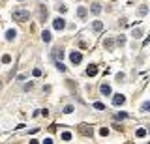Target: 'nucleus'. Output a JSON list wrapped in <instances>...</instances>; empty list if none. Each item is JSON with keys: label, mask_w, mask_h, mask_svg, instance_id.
<instances>
[{"label": "nucleus", "mask_w": 150, "mask_h": 144, "mask_svg": "<svg viewBox=\"0 0 150 144\" xmlns=\"http://www.w3.org/2000/svg\"><path fill=\"white\" fill-rule=\"evenodd\" d=\"M69 60H71L73 64H81V60H83V54L79 53V51H73V53L69 54Z\"/></svg>", "instance_id": "7ed1b4c3"}, {"label": "nucleus", "mask_w": 150, "mask_h": 144, "mask_svg": "<svg viewBox=\"0 0 150 144\" xmlns=\"http://www.w3.org/2000/svg\"><path fill=\"white\" fill-rule=\"evenodd\" d=\"M94 108H98V110H103L105 105H103V103H94Z\"/></svg>", "instance_id": "aec40b11"}, {"label": "nucleus", "mask_w": 150, "mask_h": 144, "mask_svg": "<svg viewBox=\"0 0 150 144\" xmlns=\"http://www.w3.org/2000/svg\"><path fill=\"white\" fill-rule=\"evenodd\" d=\"M92 13H94V15H100L101 13V4L94 2V4H92Z\"/></svg>", "instance_id": "423d86ee"}, {"label": "nucleus", "mask_w": 150, "mask_h": 144, "mask_svg": "<svg viewBox=\"0 0 150 144\" xmlns=\"http://www.w3.org/2000/svg\"><path fill=\"white\" fill-rule=\"evenodd\" d=\"M77 15H79L81 19H85V17H87V8H79V9H77Z\"/></svg>", "instance_id": "ddd939ff"}, {"label": "nucleus", "mask_w": 150, "mask_h": 144, "mask_svg": "<svg viewBox=\"0 0 150 144\" xmlns=\"http://www.w3.org/2000/svg\"><path fill=\"white\" fill-rule=\"evenodd\" d=\"M28 19H30V11H26V9H15V11H13V21L26 23Z\"/></svg>", "instance_id": "f257e3e1"}, {"label": "nucleus", "mask_w": 150, "mask_h": 144, "mask_svg": "<svg viewBox=\"0 0 150 144\" xmlns=\"http://www.w3.org/2000/svg\"><path fill=\"white\" fill-rule=\"evenodd\" d=\"M79 133L85 137H92L94 135V129H92V126H87V124H81L79 126Z\"/></svg>", "instance_id": "f03ea898"}, {"label": "nucleus", "mask_w": 150, "mask_h": 144, "mask_svg": "<svg viewBox=\"0 0 150 144\" xmlns=\"http://www.w3.org/2000/svg\"><path fill=\"white\" fill-rule=\"evenodd\" d=\"M100 135L101 137H107V135H109V129H107V127H103V129L100 131Z\"/></svg>", "instance_id": "412c9836"}, {"label": "nucleus", "mask_w": 150, "mask_h": 144, "mask_svg": "<svg viewBox=\"0 0 150 144\" xmlns=\"http://www.w3.org/2000/svg\"><path fill=\"white\" fill-rule=\"evenodd\" d=\"M53 26H55L56 30H64V26H66V21H64L62 17H56L55 21H53Z\"/></svg>", "instance_id": "20e7f679"}, {"label": "nucleus", "mask_w": 150, "mask_h": 144, "mask_svg": "<svg viewBox=\"0 0 150 144\" xmlns=\"http://www.w3.org/2000/svg\"><path fill=\"white\" fill-rule=\"evenodd\" d=\"M103 45L107 47V49H113V39H105V41H103Z\"/></svg>", "instance_id": "a211bd4d"}, {"label": "nucleus", "mask_w": 150, "mask_h": 144, "mask_svg": "<svg viewBox=\"0 0 150 144\" xmlns=\"http://www.w3.org/2000/svg\"><path fill=\"white\" fill-rule=\"evenodd\" d=\"M15 36H17V32H15V30H8V32H6V37H8V41H13Z\"/></svg>", "instance_id": "1a4fd4ad"}, {"label": "nucleus", "mask_w": 150, "mask_h": 144, "mask_svg": "<svg viewBox=\"0 0 150 144\" xmlns=\"http://www.w3.org/2000/svg\"><path fill=\"white\" fill-rule=\"evenodd\" d=\"M96 73H98V68H96V66H90V68L87 69V75H88V77H94Z\"/></svg>", "instance_id": "f8f14e48"}, {"label": "nucleus", "mask_w": 150, "mask_h": 144, "mask_svg": "<svg viewBox=\"0 0 150 144\" xmlns=\"http://www.w3.org/2000/svg\"><path fill=\"white\" fill-rule=\"evenodd\" d=\"M64 112H66V114H69V112H73V107H71V105H68V107L64 108Z\"/></svg>", "instance_id": "b1692460"}, {"label": "nucleus", "mask_w": 150, "mask_h": 144, "mask_svg": "<svg viewBox=\"0 0 150 144\" xmlns=\"http://www.w3.org/2000/svg\"><path fill=\"white\" fill-rule=\"evenodd\" d=\"M62 140H66V142H68V140H71V133H68V131H66V133H62Z\"/></svg>", "instance_id": "dca6fc26"}, {"label": "nucleus", "mask_w": 150, "mask_h": 144, "mask_svg": "<svg viewBox=\"0 0 150 144\" xmlns=\"http://www.w3.org/2000/svg\"><path fill=\"white\" fill-rule=\"evenodd\" d=\"M62 56H64V51L60 49V47H56V49H55V58L56 60H62Z\"/></svg>", "instance_id": "9b49d317"}, {"label": "nucleus", "mask_w": 150, "mask_h": 144, "mask_svg": "<svg viewBox=\"0 0 150 144\" xmlns=\"http://www.w3.org/2000/svg\"><path fill=\"white\" fill-rule=\"evenodd\" d=\"M146 11H148V8H146V6H143V8L139 9V15H146Z\"/></svg>", "instance_id": "5701e85b"}, {"label": "nucleus", "mask_w": 150, "mask_h": 144, "mask_svg": "<svg viewBox=\"0 0 150 144\" xmlns=\"http://www.w3.org/2000/svg\"><path fill=\"white\" fill-rule=\"evenodd\" d=\"M40 17H41V19H45V17H47V9L43 8V6H40Z\"/></svg>", "instance_id": "2eb2a0df"}, {"label": "nucleus", "mask_w": 150, "mask_h": 144, "mask_svg": "<svg viewBox=\"0 0 150 144\" xmlns=\"http://www.w3.org/2000/svg\"><path fill=\"white\" fill-rule=\"evenodd\" d=\"M92 28H94L96 32H101L103 30V23H101V21H94V23H92Z\"/></svg>", "instance_id": "0eeeda50"}, {"label": "nucleus", "mask_w": 150, "mask_h": 144, "mask_svg": "<svg viewBox=\"0 0 150 144\" xmlns=\"http://www.w3.org/2000/svg\"><path fill=\"white\" fill-rule=\"evenodd\" d=\"M131 36L135 37V39H137V37H141V36H143V30H139V28H137V30H133V34H131Z\"/></svg>", "instance_id": "f3484780"}, {"label": "nucleus", "mask_w": 150, "mask_h": 144, "mask_svg": "<svg viewBox=\"0 0 150 144\" xmlns=\"http://www.w3.org/2000/svg\"><path fill=\"white\" fill-rule=\"evenodd\" d=\"M56 69H58V71H66V66H64L60 60H56Z\"/></svg>", "instance_id": "4468645a"}, {"label": "nucleus", "mask_w": 150, "mask_h": 144, "mask_svg": "<svg viewBox=\"0 0 150 144\" xmlns=\"http://www.w3.org/2000/svg\"><path fill=\"white\" fill-rule=\"evenodd\" d=\"M0 86H2V82H0Z\"/></svg>", "instance_id": "bb28decb"}, {"label": "nucleus", "mask_w": 150, "mask_h": 144, "mask_svg": "<svg viewBox=\"0 0 150 144\" xmlns=\"http://www.w3.org/2000/svg\"><path fill=\"white\" fill-rule=\"evenodd\" d=\"M148 108H150V103L146 101V103H143V112H148Z\"/></svg>", "instance_id": "4be33fe9"}, {"label": "nucleus", "mask_w": 150, "mask_h": 144, "mask_svg": "<svg viewBox=\"0 0 150 144\" xmlns=\"http://www.w3.org/2000/svg\"><path fill=\"white\" fill-rule=\"evenodd\" d=\"M41 39L45 41V43H49V41H51V32H49V30H43V34H41Z\"/></svg>", "instance_id": "9d476101"}, {"label": "nucleus", "mask_w": 150, "mask_h": 144, "mask_svg": "<svg viewBox=\"0 0 150 144\" xmlns=\"http://www.w3.org/2000/svg\"><path fill=\"white\" fill-rule=\"evenodd\" d=\"M9 60H11V58H9V56H8V54H6V56H4V58H2V62H4V64H8V62H9Z\"/></svg>", "instance_id": "a878e982"}, {"label": "nucleus", "mask_w": 150, "mask_h": 144, "mask_svg": "<svg viewBox=\"0 0 150 144\" xmlns=\"http://www.w3.org/2000/svg\"><path fill=\"white\" fill-rule=\"evenodd\" d=\"M124 118H126V114H124V112H118V114H116V120H124Z\"/></svg>", "instance_id": "393cba45"}, {"label": "nucleus", "mask_w": 150, "mask_h": 144, "mask_svg": "<svg viewBox=\"0 0 150 144\" xmlns=\"http://www.w3.org/2000/svg\"><path fill=\"white\" fill-rule=\"evenodd\" d=\"M124 103H126V97H124V95H114V97H113V105H116V107H118V105H124Z\"/></svg>", "instance_id": "39448f33"}, {"label": "nucleus", "mask_w": 150, "mask_h": 144, "mask_svg": "<svg viewBox=\"0 0 150 144\" xmlns=\"http://www.w3.org/2000/svg\"><path fill=\"white\" fill-rule=\"evenodd\" d=\"M145 135H146V131H145V129H137V137H139V139H143Z\"/></svg>", "instance_id": "6ab92c4d"}, {"label": "nucleus", "mask_w": 150, "mask_h": 144, "mask_svg": "<svg viewBox=\"0 0 150 144\" xmlns=\"http://www.w3.org/2000/svg\"><path fill=\"white\" fill-rule=\"evenodd\" d=\"M100 92H101L103 95H109V94H111V86H109V84H101V86H100Z\"/></svg>", "instance_id": "6e6552de"}]
</instances>
